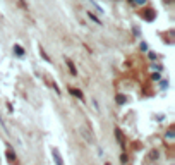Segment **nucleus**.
Segmentation results:
<instances>
[{
    "label": "nucleus",
    "instance_id": "nucleus-1",
    "mask_svg": "<svg viewBox=\"0 0 175 165\" xmlns=\"http://www.w3.org/2000/svg\"><path fill=\"white\" fill-rule=\"evenodd\" d=\"M52 155H53V158H55L57 165H64V162H62V158H60V155H58L57 150H52Z\"/></svg>",
    "mask_w": 175,
    "mask_h": 165
},
{
    "label": "nucleus",
    "instance_id": "nucleus-2",
    "mask_svg": "<svg viewBox=\"0 0 175 165\" xmlns=\"http://www.w3.org/2000/svg\"><path fill=\"white\" fill-rule=\"evenodd\" d=\"M7 158H9V160H12V162L16 164V155H14V151H12V150H9V151H7Z\"/></svg>",
    "mask_w": 175,
    "mask_h": 165
}]
</instances>
